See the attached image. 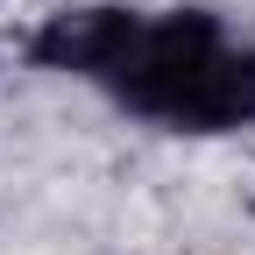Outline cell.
Wrapping results in <instances>:
<instances>
[{
  "label": "cell",
  "instance_id": "obj_1",
  "mask_svg": "<svg viewBox=\"0 0 255 255\" xmlns=\"http://www.w3.org/2000/svg\"><path fill=\"white\" fill-rule=\"evenodd\" d=\"M100 92L177 135H227L255 121V50L227 43L220 14L206 7H170V14L135 7V28L107 64Z\"/></svg>",
  "mask_w": 255,
  "mask_h": 255
},
{
  "label": "cell",
  "instance_id": "obj_2",
  "mask_svg": "<svg viewBox=\"0 0 255 255\" xmlns=\"http://www.w3.org/2000/svg\"><path fill=\"white\" fill-rule=\"evenodd\" d=\"M128 28H135V7H114V0L64 7V14H50L36 36H28V64H36V71H57V78L100 85L107 64H114L121 43H128Z\"/></svg>",
  "mask_w": 255,
  "mask_h": 255
}]
</instances>
